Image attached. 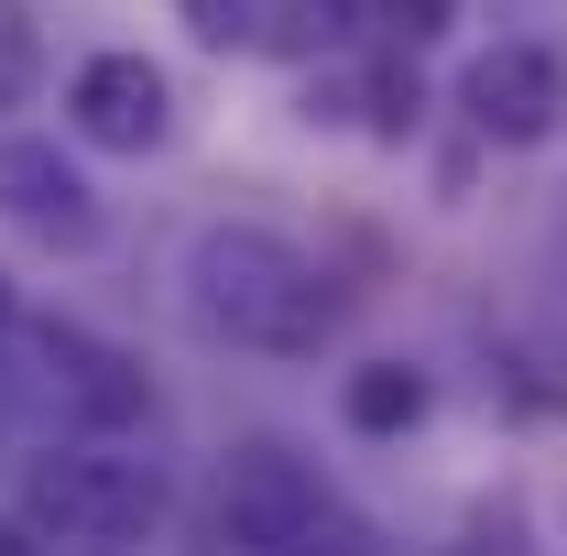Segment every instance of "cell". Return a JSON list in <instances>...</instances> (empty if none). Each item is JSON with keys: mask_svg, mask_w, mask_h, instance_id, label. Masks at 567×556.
Listing matches in <instances>:
<instances>
[{"mask_svg": "<svg viewBox=\"0 0 567 556\" xmlns=\"http://www.w3.org/2000/svg\"><path fill=\"white\" fill-rule=\"evenodd\" d=\"M458 121L481 142H502V153H535L567 121V66L546 44H492V55L458 66Z\"/></svg>", "mask_w": 567, "mask_h": 556, "instance_id": "obj_7", "label": "cell"}, {"mask_svg": "<svg viewBox=\"0 0 567 556\" xmlns=\"http://www.w3.org/2000/svg\"><path fill=\"white\" fill-rule=\"evenodd\" d=\"M175 11H186V33H197L208 55H240V44H251V0H175Z\"/></svg>", "mask_w": 567, "mask_h": 556, "instance_id": "obj_11", "label": "cell"}, {"mask_svg": "<svg viewBox=\"0 0 567 556\" xmlns=\"http://www.w3.org/2000/svg\"><path fill=\"white\" fill-rule=\"evenodd\" d=\"M306 556H382V546H371V535H339V524H328V535H317Z\"/></svg>", "mask_w": 567, "mask_h": 556, "instance_id": "obj_16", "label": "cell"}, {"mask_svg": "<svg viewBox=\"0 0 567 556\" xmlns=\"http://www.w3.org/2000/svg\"><path fill=\"white\" fill-rule=\"evenodd\" d=\"M175 491L153 459H132L121 436H55L22 459V524L44 546H76V556H132L164 535Z\"/></svg>", "mask_w": 567, "mask_h": 556, "instance_id": "obj_2", "label": "cell"}, {"mask_svg": "<svg viewBox=\"0 0 567 556\" xmlns=\"http://www.w3.org/2000/svg\"><path fill=\"white\" fill-rule=\"evenodd\" d=\"M22 87H33V22H22V11H0V110H11Z\"/></svg>", "mask_w": 567, "mask_h": 556, "instance_id": "obj_12", "label": "cell"}, {"mask_svg": "<svg viewBox=\"0 0 567 556\" xmlns=\"http://www.w3.org/2000/svg\"><path fill=\"white\" fill-rule=\"evenodd\" d=\"M0 218L44 251H99L110 240V208H99L87 164L55 132H0Z\"/></svg>", "mask_w": 567, "mask_h": 556, "instance_id": "obj_5", "label": "cell"}, {"mask_svg": "<svg viewBox=\"0 0 567 556\" xmlns=\"http://www.w3.org/2000/svg\"><path fill=\"white\" fill-rule=\"evenodd\" d=\"M382 11H393V33H404V44H425V33H447V0H382Z\"/></svg>", "mask_w": 567, "mask_h": 556, "instance_id": "obj_13", "label": "cell"}, {"mask_svg": "<svg viewBox=\"0 0 567 556\" xmlns=\"http://www.w3.org/2000/svg\"><path fill=\"white\" fill-rule=\"evenodd\" d=\"M502 404H513V415H567V360L557 349H502Z\"/></svg>", "mask_w": 567, "mask_h": 556, "instance_id": "obj_10", "label": "cell"}, {"mask_svg": "<svg viewBox=\"0 0 567 556\" xmlns=\"http://www.w3.org/2000/svg\"><path fill=\"white\" fill-rule=\"evenodd\" d=\"M251 44L284 55V66L350 55V44H360V0H251Z\"/></svg>", "mask_w": 567, "mask_h": 556, "instance_id": "obj_8", "label": "cell"}, {"mask_svg": "<svg viewBox=\"0 0 567 556\" xmlns=\"http://www.w3.org/2000/svg\"><path fill=\"white\" fill-rule=\"evenodd\" d=\"M0 360H33V371H11V382H22V415H55L66 436H121V425H142V404H153L142 360L110 349L99 328H76V317H22Z\"/></svg>", "mask_w": 567, "mask_h": 556, "instance_id": "obj_3", "label": "cell"}, {"mask_svg": "<svg viewBox=\"0 0 567 556\" xmlns=\"http://www.w3.org/2000/svg\"><path fill=\"white\" fill-rule=\"evenodd\" d=\"M425 404H436V382H425L415 360H360L350 382H339L350 436H404V425H425Z\"/></svg>", "mask_w": 567, "mask_h": 556, "instance_id": "obj_9", "label": "cell"}, {"mask_svg": "<svg viewBox=\"0 0 567 556\" xmlns=\"http://www.w3.org/2000/svg\"><path fill=\"white\" fill-rule=\"evenodd\" d=\"M22 447V382H11V360H0V459Z\"/></svg>", "mask_w": 567, "mask_h": 556, "instance_id": "obj_14", "label": "cell"}, {"mask_svg": "<svg viewBox=\"0 0 567 556\" xmlns=\"http://www.w3.org/2000/svg\"><path fill=\"white\" fill-rule=\"evenodd\" d=\"M66 132L87 153H164L175 142V76L132 55V44H110V55H87L66 76Z\"/></svg>", "mask_w": 567, "mask_h": 556, "instance_id": "obj_6", "label": "cell"}, {"mask_svg": "<svg viewBox=\"0 0 567 556\" xmlns=\"http://www.w3.org/2000/svg\"><path fill=\"white\" fill-rule=\"evenodd\" d=\"M0 556H44V535H33L22 513H0Z\"/></svg>", "mask_w": 567, "mask_h": 556, "instance_id": "obj_15", "label": "cell"}, {"mask_svg": "<svg viewBox=\"0 0 567 556\" xmlns=\"http://www.w3.org/2000/svg\"><path fill=\"white\" fill-rule=\"evenodd\" d=\"M186 317L229 349H262V360H317L350 328V284L262 218H208L186 240Z\"/></svg>", "mask_w": 567, "mask_h": 556, "instance_id": "obj_1", "label": "cell"}, {"mask_svg": "<svg viewBox=\"0 0 567 556\" xmlns=\"http://www.w3.org/2000/svg\"><path fill=\"white\" fill-rule=\"evenodd\" d=\"M328 524H339V502H328V481H317V459H295L284 436L229 447V470H218V546H240V556H306Z\"/></svg>", "mask_w": 567, "mask_h": 556, "instance_id": "obj_4", "label": "cell"}]
</instances>
